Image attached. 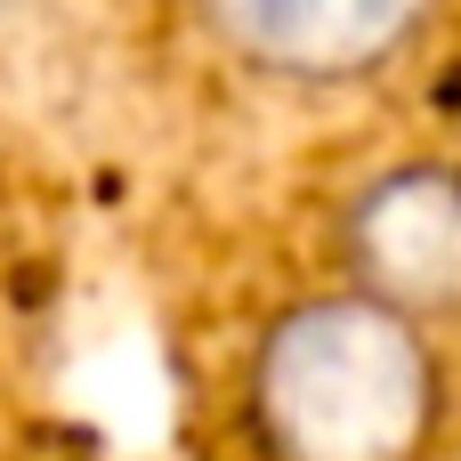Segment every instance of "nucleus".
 Wrapping results in <instances>:
<instances>
[{
	"instance_id": "1",
	"label": "nucleus",
	"mask_w": 461,
	"mask_h": 461,
	"mask_svg": "<svg viewBox=\"0 0 461 461\" xmlns=\"http://www.w3.org/2000/svg\"><path fill=\"white\" fill-rule=\"evenodd\" d=\"M446 413L429 324L373 292L292 300L243 373V421L259 461H421Z\"/></svg>"
},
{
	"instance_id": "4",
	"label": "nucleus",
	"mask_w": 461,
	"mask_h": 461,
	"mask_svg": "<svg viewBox=\"0 0 461 461\" xmlns=\"http://www.w3.org/2000/svg\"><path fill=\"white\" fill-rule=\"evenodd\" d=\"M24 8H41V0H0V24H8V16H24Z\"/></svg>"
},
{
	"instance_id": "2",
	"label": "nucleus",
	"mask_w": 461,
	"mask_h": 461,
	"mask_svg": "<svg viewBox=\"0 0 461 461\" xmlns=\"http://www.w3.org/2000/svg\"><path fill=\"white\" fill-rule=\"evenodd\" d=\"M203 41L276 89H357L389 73L446 0H186Z\"/></svg>"
},
{
	"instance_id": "3",
	"label": "nucleus",
	"mask_w": 461,
	"mask_h": 461,
	"mask_svg": "<svg viewBox=\"0 0 461 461\" xmlns=\"http://www.w3.org/2000/svg\"><path fill=\"white\" fill-rule=\"evenodd\" d=\"M340 267L357 292L413 324L461 316V170L446 162H397L365 178L340 211Z\"/></svg>"
}]
</instances>
